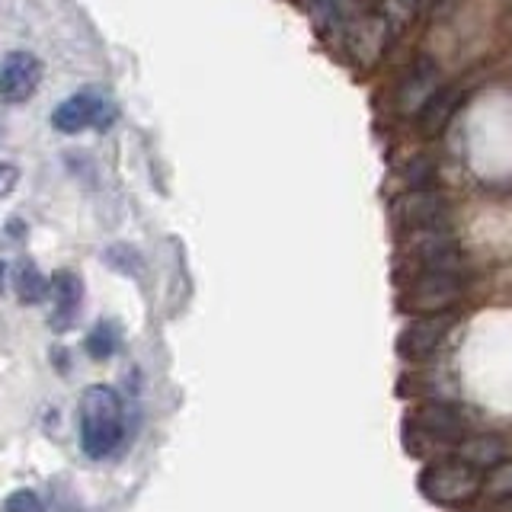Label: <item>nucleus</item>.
I'll return each mask as SVG.
<instances>
[{
	"instance_id": "7ed1b4c3",
	"label": "nucleus",
	"mask_w": 512,
	"mask_h": 512,
	"mask_svg": "<svg viewBox=\"0 0 512 512\" xmlns=\"http://www.w3.org/2000/svg\"><path fill=\"white\" fill-rule=\"evenodd\" d=\"M464 295L461 269H420L404 292L410 314H448Z\"/></svg>"
},
{
	"instance_id": "6ab92c4d",
	"label": "nucleus",
	"mask_w": 512,
	"mask_h": 512,
	"mask_svg": "<svg viewBox=\"0 0 512 512\" xmlns=\"http://www.w3.org/2000/svg\"><path fill=\"white\" fill-rule=\"evenodd\" d=\"M16 183H20V170H16L13 164H0V199L10 196Z\"/></svg>"
},
{
	"instance_id": "412c9836",
	"label": "nucleus",
	"mask_w": 512,
	"mask_h": 512,
	"mask_svg": "<svg viewBox=\"0 0 512 512\" xmlns=\"http://www.w3.org/2000/svg\"><path fill=\"white\" fill-rule=\"evenodd\" d=\"M4 272H7V263H0V288H4Z\"/></svg>"
},
{
	"instance_id": "2eb2a0df",
	"label": "nucleus",
	"mask_w": 512,
	"mask_h": 512,
	"mask_svg": "<svg viewBox=\"0 0 512 512\" xmlns=\"http://www.w3.org/2000/svg\"><path fill=\"white\" fill-rule=\"evenodd\" d=\"M119 327L112 324V320H100L93 330H90V336H87V352L96 359V362H103V359H109L112 352L119 349Z\"/></svg>"
},
{
	"instance_id": "9d476101",
	"label": "nucleus",
	"mask_w": 512,
	"mask_h": 512,
	"mask_svg": "<svg viewBox=\"0 0 512 512\" xmlns=\"http://www.w3.org/2000/svg\"><path fill=\"white\" fill-rule=\"evenodd\" d=\"M413 256L420 269H461V253L448 231H413Z\"/></svg>"
},
{
	"instance_id": "f8f14e48",
	"label": "nucleus",
	"mask_w": 512,
	"mask_h": 512,
	"mask_svg": "<svg viewBox=\"0 0 512 512\" xmlns=\"http://www.w3.org/2000/svg\"><path fill=\"white\" fill-rule=\"evenodd\" d=\"M52 324L55 330H68L74 324V317L80 311V298H84V285L74 276V272H58L52 279Z\"/></svg>"
},
{
	"instance_id": "f03ea898",
	"label": "nucleus",
	"mask_w": 512,
	"mask_h": 512,
	"mask_svg": "<svg viewBox=\"0 0 512 512\" xmlns=\"http://www.w3.org/2000/svg\"><path fill=\"white\" fill-rule=\"evenodd\" d=\"M420 487L432 503L461 506L484 490V474H480L477 468H471V464H464L455 455V458L432 461L420 477Z\"/></svg>"
},
{
	"instance_id": "9b49d317",
	"label": "nucleus",
	"mask_w": 512,
	"mask_h": 512,
	"mask_svg": "<svg viewBox=\"0 0 512 512\" xmlns=\"http://www.w3.org/2000/svg\"><path fill=\"white\" fill-rule=\"evenodd\" d=\"M461 96L464 93L455 84H442L439 87V93L432 96V100L426 103V109L420 112V116H416V122H420V132L426 138H439V135L448 132V125H452L455 112L461 106Z\"/></svg>"
},
{
	"instance_id": "a211bd4d",
	"label": "nucleus",
	"mask_w": 512,
	"mask_h": 512,
	"mask_svg": "<svg viewBox=\"0 0 512 512\" xmlns=\"http://www.w3.org/2000/svg\"><path fill=\"white\" fill-rule=\"evenodd\" d=\"M4 512H48V509H45L42 496L36 490H16L7 496Z\"/></svg>"
},
{
	"instance_id": "6e6552de",
	"label": "nucleus",
	"mask_w": 512,
	"mask_h": 512,
	"mask_svg": "<svg viewBox=\"0 0 512 512\" xmlns=\"http://www.w3.org/2000/svg\"><path fill=\"white\" fill-rule=\"evenodd\" d=\"M448 212V199L436 189H410L400 205V218L410 231H448Z\"/></svg>"
},
{
	"instance_id": "dca6fc26",
	"label": "nucleus",
	"mask_w": 512,
	"mask_h": 512,
	"mask_svg": "<svg viewBox=\"0 0 512 512\" xmlns=\"http://www.w3.org/2000/svg\"><path fill=\"white\" fill-rule=\"evenodd\" d=\"M404 180L410 189H432V183H436V160L426 154L413 157L404 170Z\"/></svg>"
},
{
	"instance_id": "aec40b11",
	"label": "nucleus",
	"mask_w": 512,
	"mask_h": 512,
	"mask_svg": "<svg viewBox=\"0 0 512 512\" xmlns=\"http://www.w3.org/2000/svg\"><path fill=\"white\" fill-rule=\"evenodd\" d=\"M493 512H512V496H503L500 503H496V509Z\"/></svg>"
},
{
	"instance_id": "f257e3e1",
	"label": "nucleus",
	"mask_w": 512,
	"mask_h": 512,
	"mask_svg": "<svg viewBox=\"0 0 512 512\" xmlns=\"http://www.w3.org/2000/svg\"><path fill=\"white\" fill-rule=\"evenodd\" d=\"M80 448L93 461L119 452L125 442V404L109 384H90L80 397Z\"/></svg>"
},
{
	"instance_id": "423d86ee",
	"label": "nucleus",
	"mask_w": 512,
	"mask_h": 512,
	"mask_svg": "<svg viewBox=\"0 0 512 512\" xmlns=\"http://www.w3.org/2000/svg\"><path fill=\"white\" fill-rule=\"evenodd\" d=\"M452 324H455L452 311L448 314H416V320H410V324L404 327V333H400V340H397L400 356L410 359V362L429 359L432 352L442 346Z\"/></svg>"
},
{
	"instance_id": "f3484780",
	"label": "nucleus",
	"mask_w": 512,
	"mask_h": 512,
	"mask_svg": "<svg viewBox=\"0 0 512 512\" xmlns=\"http://www.w3.org/2000/svg\"><path fill=\"white\" fill-rule=\"evenodd\" d=\"M484 490L496 500H503V496H512V458H503L496 468H490L484 474Z\"/></svg>"
},
{
	"instance_id": "ddd939ff",
	"label": "nucleus",
	"mask_w": 512,
	"mask_h": 512,
	"mask_svg": "<svg viewBox=\"0 0 512 512\" xmlns=\"http://www.w3.org/2000/svg\"><path fill=\"white\" fill-rule=\"evenodd\" d=\"M458 458L480 474H487L506 458V442L500 436H464L458 442Z\"/></svg>"
},
{
	"instance_id": "20e7f679",
	"label": "nucleus",
	"mask_w": 512,
	"mask_h": 512,
	"mask_svg": "<svg viewBox=\"0 0 512 512\" xmlns=\"http://www.w3.org/2000/svg\"><path fill=\"white\" fill-rule=\"evenodd\" d=\"M112 119H116V103L109 100V90L103 87L77 90L52 112V125L64 135H77L84 128H109Z\"/></svg>"
},
{
	"instance_id": "39448f33",
	"label": "nucleus",
	"mask_w": 512,
	"mask_h": 512,
	"mask_svg": "<svg viewBox=\"0 0 512 512\" xmlns=\"http://www.w3.org/2000/svg\"><path fill=\"white\" fill-rule=\"evenodd\" d=\"M439 87H442L439 64L429 61V58L413 61L410 71L400 77V84H397L394 109L400 112V116H420V112L426 109V103L439 93Z\"/></svg>"
},
{
	"instance_id": "4468645a",
	"label": "nucleus",
	"mask_w": 512,
	"mask_h": 512,
	"mask_svg": "<svg viewBox=\"0 0 512 512\" xmlns=\"http://www.w3.org/2000/svg\"><path fill=\"white\" fill-rule=\"evenodd\" d=\"M13 288H16V298H20L23 304H39L48 295L52 282L42 276L36 263L23 260L20 266H16V272H13Z\"/></svg>"
},
{
	"instance_id": "0eeeda50",
	"label": "nucleus",
	"mask_w": 512,
	"mask_h": 512,
	"mask_svg": "<svg viewBox=\"0 0 512 512\" xmlns=\"http://www.w3.org/2000/svg\"><path fill=\"white\" fill-rule=\"evenodd\" d=\"M42 80V61L32 52H10L0 61V100L26 103Z\"/></svg>"
},
{
	"instance_id": "1a4fd4ad",
	"label": "nucleus",
	"mask_w": 512,
	"mask_h": 512,
	"mask_svg": "<svg viewBox=\"0 0 512 512\" xmlns=\"http://www.w3.org/2000/svg\"><path fill=\"white\" fill-rule=\"evenodd\" d=\"M410 423L423 432L426 439L436 442H461L464 439V420L455 407L442 404V400H429V404L416 407Z\"/></svg>"
}]
</instances>
